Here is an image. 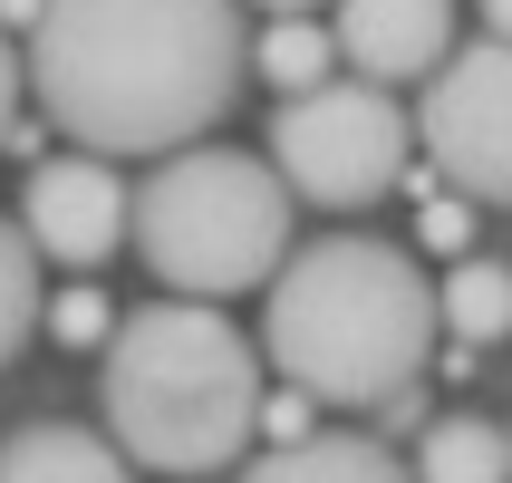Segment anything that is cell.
<instances>
[{"instance_id": "20", "label": "cell", "mask_w": 512, "mask_h": 483, "mask_svg": "<svg viewBox=\"0 0 512 483\" xmlns=\"http://www.w3.org/2000/svg\"><path fill=\"white\" fill-rule=\"evenodd\" d=\"M252 10H271V20H300V10H329V0H252Z\"/></svg>"}, {"instance_id": "10", "label": "cell", "mask_w": 512, "mask_h": 483, "mask_svg": "<svg viewBox=\"0 0 512 483\" xmlns=\"http://www.w3.org/2000/svg\"><path fill=\"white\" fill-rule=\"evenodd\" d=\"M0 483H136L126 474V445L116 435H87V426H20L0 435Z\"/></svg>"}, {"instance_id": "13", "label": "cell", "mask_w": 512, "mask_h": 483, "mask_svg": "<svg viewBox=\"0 0 512 483\" xmlns=\"http://www.w3.org/2000/svg\"><path fill=\"white\" fill-rule=\"evenodd\" d=\"M329 68H339V39H329V20H271L252 39V78L281 87V97H300V87H329Z\"/></svg>"}, {"instance_id": "4", "label": "cell", "mask_w": 512, "mask_h": 483, "mask_svg": "<svg viewBox=\"0 0 512 483\" xmlns=\"http://www.w3.org/2000/svg\"><path fill=\"white\" fill-rule=\"evenodd\" d=\"M290 184L252 145H174L136 184V252L174 300H232V290H271L290 261Z\"/></svg>"}, {"instance_id": "19", "label": "cell", "mask_w": 512, "mask_h": 483, "mask_svg": "<svg viewBox=\"0 0 512 483\" xmlns=\"http://www.w3.org/2000/svg\"><path fill=\"white\" fill-rule=\"evenodd\" d=\"M474 20H484L493 39H512V0H474Z\"/></svg>"}, {"instance_id": "7", "label": "cell", "mask_w": 512, "mask_h": 483, "mask_svg": "<svg viewBox=\"0 0 512 483\" xmlns=\"http://www.w3.org/2000/svg\"><path fill=\"white\" fill-rule=\"evenodd\" d=\"M136 223V194H126V174L107 155H49V165H29V194H20V232L39 242V261H68V271H97V261L126 242Z\"/></svg>"}, {"instance_id": "5", "label": "cell", "mask_w": 512, "mask_h": 483, "mask_svg": "<svg viewBox=\"0 0 512 483\" xmlns=\"http://www.w3.org/2000/svg\"><path fill=\"white\" fill-rule=\"evenodd\" d=\"M406 145H416V116L368 78H329V87H300L271 107V136L261 155L281 165V184L319 213H368L377 194L406 184Z\"/></svg>"}, {"instance_id": "3", "label": "cell", "mask_w": 512, "mask_h": 483, "mask_svg": "<svg viewBox=\"0 0 512 483\" xmlns=\"http://www.w3.org/2000/svg\"><path fill=\"white\" fill-rule=\"evenodd\" d=\"M261 339H242L223 300H145L97 348L107 435L155 474H232L261 435Z\"/></svg>"}, {"instance_id": "14", "label": "cell", "mask_w": 512, "mask_h": 483, "mask_svg": "<svg viewBox=\"0 0 512 483\" xmlns=\"http://www.w3.org/2000/svg\"><path fill=\"white\" fill-rule=\"evenodd\" d=\"M39 310H49V290H39V242L0 213V368L39 339Z\"/></svg>"}, {"instance_id": "16", "label": "cell", "mask_w": 512, "mask_h": 483, "mask_svg": "<svg viewBox=\"0 0 512 483\" xmlns=\"http://www.w3.org/2000/svg\"><path fill=\"white\" fill-rule=\"evenodd\" d=\"M416 242H435V252H464V242H474V203H464V194H426V223H416Z\"/></svg>"}, {"instance_id": "21", "label": "cell", "mask_w": 512, "mask_h": 483, "mask_svg": "<svg viewBox=\"0 0 512 483\" xmlns=\"http://www.w3.org/2000/svg\"><path fill=\"white\" fill-rule=\"evenodd\" d=\"M39 20V0H0V29H29Z\"/></svg>"}, {"instance_id": "12", "label": "cell", "mask_w": 512, "mask_h": 483, "mask_svg": "<svg viewBox=\"0 0 512 483\" xmlns=\"http://www.w3.org/2000/svg\"><path fill=\"white\" fill-rule=\"evenodd\" d=\"M435 310H445V329H455L464 348L512 339V271H503V261H484V252H464L455 271L435 281Z\"/></svg>"}, {"instance_id": "2", "label": "cell", "mask_w": 512, "mask_h": 483, "mask_svg": "<svg viewBox=\"0 0 512 483\" xmlns=\"http://www.w3.org/2000/svg\"><path fill=\"white\" fill-rule=\"evenodd\" d=\"M435 281L406 242L319 232L261 290V358L319 406H397L435 358Z\"/></svg>"}, {"instance_id": "11", "label": "cell", "mask_w": 512, "mask_h": 483, "mask_svg": "<svg viewBox=\"0 0 512 483\" xmlns=\"http://www.w3.org/2000/svg\"><path fill=\"white\" fill-rule=\"evenodd\" d=\"M416 483H512V435L493 416H435L416 435Z\"/></svg>"}, {"instance_id": "18", "label": "cell", "mask_w": 512, "mask_h": 483, "mask_svg": "<svg viewBox=\"0 0 512 483\" xmlns=\"http://www.w3.org/2000/svg\"><path fill=\"white\" fill-rule=\"evenodd\" d=\"M20 97H29V78H20V49H10V29H0V145H10V126H20Z\"/></svg>"}, {"instance_id": "1", "label": "cell", "mask_w": 512, "mask_h": 483, "mask_svg": "<svg viewBox=\"0 0 512 483\" xmlns=\"http://www.w3.org/2000/svg\"><path fill=\"white\" fill-rule=\"evenodd\" d=\"M20 78L87 155H174L252 78L242 0H39L20 29Z\"/></svg>"}, {"instance_id": "8", "label": "cell", "mask_w": 512, "mask_h": 483, "mask_svg": "<svg viewBox=\"0 0 512 483\" xmlns=\"http://www.w3.org/2000/svg\"><path fill=\"white\" fill-rule=\"evenodd\" d=\"M455 0H329V39L368 87H426L455 58Z\"/></svg>"}, {"instance_id": "22", "label": "cell", "mask_w": 512, "mask_h": 483, "mask_svg": "<svg viewBox=\"0 0 512 483\" xmlns=\"http://www.w3.org/2000/svg\"><path fill=\"white\" fill-rule=\"evenodd\" d=\"M503 435H512V426H503Z\"/></svg>"}, {"instance_id": "17", "label": "cell", "mask_w": 512, "mask_h": 483, "mask_svg": "<svg viewBox=\"0 0 512 483\" xmlns=\"http://www.w3.org/2000/svg\"><path fill=\"white\" fill-rule=\"evenodd\" d=\"M310 416H319V397H300V387H290V397H261V435H271V445H300V435H319Z\"/></svg>"}, {"instance_id": "15", "label": "cell", "mask_w": 512, "mask_h": 483, "mask_svg": "<svg viewBox=\"0 0 512 483\" xmlns=\"http://www.w3.org/2000/svg\"><path fill=\"white\" fill-rule=\"evenodd\" d=\"M39 329H49V339L58 348H107V329H116V310H107V300H97V290H58V300H49V310H39Z\"/></svg>"}, {"instance_id": "6", "label": "cell", "mask_w": 512, "mask_h": 483, "mask_svg": "<svg viewBox=\"0 0 512 483\" xmlns=\"http://www.w3.org/2000/svg\"><path fill=\"white\" fill-rule=\"evenodd\" d=\"M416 145H426L464 203L512 213V39H474L416 87Z\"/></svg>"}, {"instance_id": "9", "label": "cell", "mask_w": 512, "mask_h": 483, "mask_svg": "<svg viewBox=\"0 0 512 483\" xmlns=\"http://www.w3.org/2000/svg\"><path fill=\"white\" fill-rule=\"evenodd\" d=\"M232 483H416V464H397L358 426H319L300 445H271L261 464H232Z\"/></svg>"}]
</instances>
